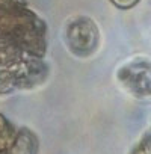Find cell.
I'll list each match as a JSON object with an SVG mask.
<instances>
[{"label":"cell","mask_w":151,"mask_h":154,"mask_svg":"<svg viewBox=\"0 0 151 154\" xmlns=\"http://www.w3.org/2000/svg\"><path fill=\"white\" fill-rule=\"evenodd\" d=\"M128 77H124V82L130 85V88L136 94L148 95L151 94V66H133L127 69Z\"/></svg>","instance_id":"obj_1"}]
</instances>
